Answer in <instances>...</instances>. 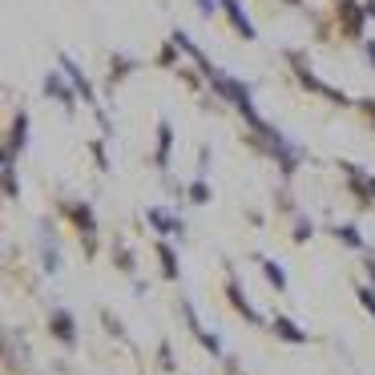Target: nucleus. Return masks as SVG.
<instances>
[{
	"label": "nucleus",
	"mask_w": 375,
	"mask_h": 375,
	"mask_svg": "<svg viewBox=\"0 0 375 375\" xmlns=\"http://www.w3.org/2000/svg\"><path fill=\"white\" fill-rule=\"evenodd\" d=\"M48 327H53V335L65 343V347H73L77 343V323H73L69 311H53V319H48Z\"/></svg>",
	"instance_id": "f257e3e1"
},
{
	"label": "nucleus",
	"mask_w": 375,
	"mask_h": 375,
	"mask_svg": "<svg viewBox=\"0 0 375 375\" xmlns=\"http://www.w3.org/2000/svg\"><path fill=\"white\" fill-rule=\"evenodd\" d=\"M222 8H226V17H230V24L238 28V37H246V41H255V24L246 21V12L238 8V0H222Z\"/></svg>",
	"instance_id": "f03ea898"
},
{
	"label": "nucleus",
	"mask_w": 375,
	"mask_h": 375,
	"mask_svg": "<svg viewBox=\"0 0 375 375\" xmlns=\"http://www.w3.org/2000/svg\"><path fill=\"white\" fill-rule=\"evenodd\" d=\"M339 21H343V28H347L351 37H359V28H363V17H359V4H355V0H343V8H339Z\"/></svg>",
	"instance_id": "7ed1b4c3"
},
{
	"label": "nucleus",
	"mask_w": 375,
	"mask_h": 375,
	"mask_svg": "<svg viewBox=\"0 0 375 375\" xmlns=\"http://www.w3.org/2000/svg\"><path fill=\"white\" fill-rule=\"evenodd\" d=\"M226 295H230V303H235V311H238V315H246L250 323H262V315H258L255 307H250V303H246V299H242V291H238V282H230V286H226Z\"/></svg>",
	"instance_id": "20e7f679"
},
{
	"label": "nucleus",
	"mask_w": 375,
	"mask_h": 375,
	"mask_svg": "<svg viewBox=\"0 0 375 375\" xmlns=\"http://www.w3.org/2000/svg\"><path fill=\"white\" fill-rule=\"evenodd\" d=\"M275 335L286 339V343H307V331H299L291 319H275Z\"/></svg>",
	"instance_id": "39448f33"
},
{
	"label": "nucleus",
	"mask_w": 375,
	"mask_h": 375,
	"mask_svg": "<svg viewBox=\"0 0 375 375\" xmlns=\"http://www.w3.org/2000/svg\"><path fill=\"white\" fill-rule=\"evenodd\" d=\"M149 222H154L162 235H178V222H174V218H170L165 210H149Z\"/></svg>",
	"instance_id": "423d86ee"
},
{
	"label": "nucleus",
	"mask_w": 375,
	"mask_h": 375,
	"mask_svg": "<svg viewBox=\"0 0 375 375\" xmlns=\"http://www.w3.org/2000/svg\"><path fill=\"white\" fill-rule=\"evenodd\" d=\"M73 222H77V226H81V230H85V235H93V210H89V206H73Z\"/></svg>",
	"instance_id": "0eeeda50"
},
{
	"label": "nucleus",
	"mask_w": 375,
	"mask_h": 375,
	"mask_svg": "<svg viewBox=\"0 0 375 375\" xmlns=\"http://www.w3.org/2000/svg\"><path fill=\"white\" fill-rule=\"evenodd\" d=\"M158 258H162L165 279H178V258H174V250H170V246H158Z\"/></svg>",
	"instance_id": "6e6552de"
},
{
	"label": "nucleus",
	"mask_w": 375,
	"mask_h": 375,
	"mask_svg": "<svg viewBox=\"0 0 375 375\" xmlns=\"http://www.w3.org/2000/svg\"><path fill=\"white\" fill-rule=\"evenodd\" d=\"M165 158H170V125L162 121V129H158V165H165Z\"/></svg>",
	"instance_id": "1a4fd4ad"
},
{
	"label": "nucleus",
	"mask_w": 375,
	"mask_h": 375,
	"mask_svg": "<svg viewBox=\"0 0 375 375\" xmlns=\"http://www.w3.org/2000/svg\"><path fill=\"white\" fill-rule=\"evenodd\" d=\"M335 235H339V242H347V246H363V238H359V230H355V226H339Z\"/></svg>",
	"instance_id": "9d476101"
},
{
	"label": "nucleus",
	"mask_w": 375,
	"mask_h": 375,
	"mask_svg": "<svg viewBox=\"0 0 375 375\" xmlns=\"http://www.w3.org/2000/svg\"><path fill=\"white\" fill-rule=\"evenodd\" d=\"M262 266H266V279H271V282H275V286L282 291V286H286V275H282V266H279V262H262Z\"/></svg>",
	"instance_id": "9b49d317"
},
{
	"label": "nucleus",
	"mask_w": 375,
	"mask_h": 375,
	"mask_svg": "<svg viewBox=\"0 0 375 375\" xmlns=\"http://www.w3.org/2000/svg\"><path fill=\"white\" fill-rule=\"evenodd\" d=\"M45 89H48V93H57L61 101H73V93L65 89V85H61V81H57V77H48V81H45Z\"/></svg>",
	"instance_id": "f8f14e48"
},
{
	"label": "nucleus",
	"mask_w": 375,
	"mask_h": 375,
	"mask_svg": "<svg viewBox=\"0 0 375 375\" xmlns=\"http://www.w3.org/2000/svg\"><path fill=\"white\" fill-rule=\"evenodd\" d=\"M311 235H315V226H311L307 218H299V222H295V242H307Z\"/></svg>",
	"instance_id": "ddd939ff"
},
{
	"label": "nucleus",
	"mask_w": 375,
	"mask_h": 375,
	"mask_svg": "<svg viewBox=\"0 0 375 375\" xmlns=\"http://www.w3.org/2000/svg\"><path fill=\"white\" fill-rule=\"evenodd\" d=\"M190 198H194V202H206V198H210L206 182H194V186H190Z\"/></svg>",
	"instance_id": "4468645a"
},
{
	"label": "nucleus",
	"mask_w": 375,
	"mask_h": 375,
	"mask_svg": "<svg viewBox=\"0 0 375 375\" xmlns=\"http://www.w3.org/2000/svg\"><path fill=\"white\" fill-rule=\"evenodd\" d=\"M158 359H162V363H158L162 372H170V367H174V355H170V343H162V351H158Z\"/></svg>",
	"instance_id": "2eb2a0df"
},
{
	"label": "nucleus",
	"mask_w": 375,
	"mask_h": 375,
	"mask_svg": "<svg viewBox=\"0 0 375 375\" xmlns=\"http://www.w3.org/2000/svg\"><path fill=\"white\" fill-rule=\"evenodd\" d=\"M359 299H363V307L375 315V291H372V286H363V291H359Z\"/></svg>",
	"instance_id": "dca6fc26"
},
{
	"label": "nucleus",
	"mask_w": 375,
	"mask_h": 375,
	"mask_svg": "<svg viewBox=\"0 0 375 375\" xmlns=\"http://www.w3.org/2000/svg\"><path fill=\"white\" fill-rule=\"evenodd\" d=\"M198 8H202V12H214V0H198Z\"/></svg>",
	"instance_id": "f3484780"
},
{
	"label": "nucleus",
	"mask_w": 375,
	"mask_h": 375,
	"mask_svg": "<svg viewBox=\"0 0 375 375\" xmlns=\"http://www.w3.org/2000/svg\"><path fill=\"white\" fill-rule=\"evenodd\" d=\"M367 61H372V65H375V45H367Z\"/></svg>",
	"instance_id": "a211bd4d"
}]
</instances>
